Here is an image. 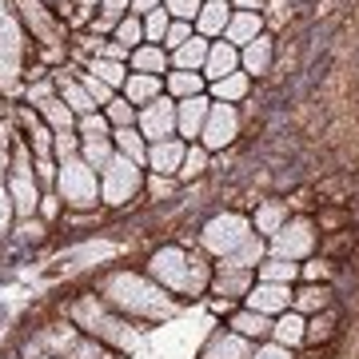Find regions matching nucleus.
I'll return each instance as SVG.
<instances>
[{
	"label": "nucleus",
	"mask_w": 359,
	"mask_h": 359,
	"mask_svg": "<svg viewBox=\"0 0 359 359\" xmlns=\"http://www.w3.org/2000/svg\"><path fill=\"white\" fill-rule=\"evenodd\" d=\"M68 320L80 335L96 339L108 351H136L140 347V327H132V320H124L116 308H108L100 299V292L80 295L76 304L68 308Z\"/></svg>",
	"instance_id": "3"
},
{
	"label": "nucleus",
	"mask_w": 359,
	"mask_h": 359,
	"mask_svg": "<svg viewBox=\"0 0 359 359\" xmlns=\"http://www.w3.org/2000/svg\"><path fill=\"white\" fill-rule=\"evenodd\" d=\"M304 335H308V320H304V316H299V311H283V316H276V320H271V335L268 339H276V344H283V347H299L304 344Z\"/></svg>",
	"instance_id": "26"
},
{
	"label": "nucleus",
	"mask_w": 359,
	"mask_h": 359,
	"mask_svg": "<svg viewBox=\"0 0 359 359\" xmlns=\"http://www.w3.org/2000/svg\"><path fill=\"white\" fill-rule=\"evenodd\" d=\"M76 76H80V84H84V92H88V96H92V104H96V108H104V104H108V100H112V96H116V92L108 88L104 80H96V76H92V72H76Z\"/></svg>",
	"instance_id": "46"
},
{
	"label": "nucleus",
	"mask_w": 359,
	"mask_h": 359,
	"mask_svg": "<svg viewBox=\"0 0 359 359\" xmlns=\"http://www.w3.org/2000/svg\"><path fill=\"white\" fill-rule=\"evenodd\" d=\"M292 292L295 287H287V283H252L244 295V308L248 311H259V316H268V320H276V316H283V311L292 308Z\"/></svg>",
	"instance_id": "11"
},
{
	"label": "nucleus",
	"mask_w": 359,
	"mask_h": 359,
	"mask_svg": "<svg viewBox=\"0 0 359 359\" xmlns=\"http://www.w3.org/2000/svg\"><path fill=\"white\" fill-rule=\"evenodd\" d=\"M144 188L160 200V196H172V188H176V180L172 176H144Z\"/></svg>",
	"instance_id": "53"
},
{
	"label": "nucleus",
	"mask_w": 359,
	"mask_h": 359,
	"mask_svg": "<svg viewBox=\"0 0 359 359\" xmlns=\"http://www.w3.org/2000/svg\"><path fill=\"white\" fill-rule=\"evenodd\" d=\"M208 48H212V40L192 36V40H184V44H180L176 52H168V65L176 68V72H204Z\"/></svg>",
	"instance_id": "23"
},
{
	"label": "nucleus",
	"mask_w": 359,
	"mask_h": 359,
	"mask_svg": "<svg viewBox=\"0 0 359 359\" xmlns=\"http://www.w3.org/2000/svg\"><path fill=\"white\" fill-rule=\"evenodd\" d=\"M248 287H252V271L228 268V264H216V268H212V287H208V292L219 295L224 304H231V299H244Z\"/></svg>",
	"instance_id": "16"
},
{
	"label": "nucleus",
	"mask_w": 359,
	"mask_h": 359,
	"mask_svg": "<svg viewBox=\"0 0 359 359\" xmlns=\"http://www.w3.org/2000/svg\"><path fill=\"white\" fill-rule=\"evenodd\" d=\"M287 219H292V212H287V200H264V204L256 208L252 231H256V236H264V240H271V236H276V231H280Z\"/></svg>",
	"instance_id": "25"
},
{
	"label": "nucleus",
	"mask_w": 359,
	"mask_h": 359,
	"mask_svg": "<svg viewBox=\"0 0 359 359\" xmlns=\"http://www.w3.org/2000/svg\"><path fill=\"white\" fill-rule=\"evenodd\" d=\"M36 359H56V355H36Z\"/></svg>",
	"instance_id": "58"
},
{
	"label": "nucleus",
	"mask_w": 359,
	"mask_h": 359,
	"mask_svg": "<svg viewBox=\"0 0 359 359\" xmlns=\"http://www.w3.org/2000/svg\"><path fill=\"white\" fill-rule=\"evenodd\" d=\"M36 116L52 128V136H60V132H76V116H72V108H68L60 96L40 100V104H36Z\"/></svg>",
	"instance_id": "29"
},
{
	"label": "nucleus",
	"mask_w": 359,
	"mask_h": 359,
	"mask_svg": "<svg viewBox=\"0 0 359 359\" xmlns=\"http://www.w3.org/2000/svg\"><path fill=\"white\" fill-rule=\"evenodd\" d=\"M20 88H25V60L0 56V100L4 96H16Z\"/></svg>",
	"instance_id": "36"
},
{
	"label": "nucleus",
	"mask_w": 359,
	"mask_h": 359,
	"mask_svg": "<svg viewBox=\"0 0 359 359\" xmlns=\"http://www.w3.org/2000/svg\"><path fill=\"white\" fill-rule=\"evenodd\" d=\"M316 244H320V231H316V224H311L308 216H292V219H287V224H283V228L268 240V256L292 259V264H304V259L316 252Z\"/></svg>",
	"instance_id": "7"
},
{
	"label": "nucleus",
	"mask_w": 359,
	"mask_h": 359,
	"mask_svg": "<svg viewBox=\"0 0 359 359\" xmlns=\"http://www.w3.org/2000/svg\"><path fill=\"white\" fill-rule=\"evenodd\" d=\"M208 108H212V96H188V100H176V136L184 144H196L200 132H204Z\"/></svg>",
	"instance_id": "12"
},
{
	"label": "nucleus",
	"mask_w": 359,
	"mask_h": 359,
	"mask_svg": "<svg viewBox=\"0 0 359 359\" xmlns=\"http://www.w3.org/2000/svg\"><path fill=\"white\" fill-rule=\"evenodd\" d=\"M252 347L244 335H236L231 327H216L208 335V344L200 347V359H252Z\"/></svg>",
	"instance_id": "15"
},
{
	"label": "nucleus",
	"mask_w": 359,
	"mask_h": 359,
	"mask_svg": "<svg viewBox=\"0 0 359 359\" xmlns=\"http://www.w3.org/2000/svg\"><path fill=\"white\" fill-rule=\"evenodd\" d=\"M228 4L236 13H264L268 8V0H228Z\"/></svg>",
	"instance_id": "56"
},
{
	"label": "nucleus",
	"mask_w": 359,
	"mask_h": 359,
	"mask_svg": "<svg viewBox=\"0 0 359 359\" xmlns=\"http://www.w3.org/2000/svg\"><path fill=\"white\" fill-rule=\"evenodd\" d=\"M200 8H204V0H164V13L172 20H184V25H196Z\"/></svg>",
	"instance_id": "44"
},
{
	"label": "nucleus",
	"mask_w": 359,
	"mask_h": 359,
	"mask_svg": "<svg viewBox=\"0 0 359 359\" xmlns=\"http://www.w3.org/2000/svg\"><path fill=\"white\" fill-rule=\"evenodd\" d=\"M208 80L200 76V72H168L164 76V96H172V100H188V96H204Z\"/></svg>",
	"instance_id": "31"
},
{
	"label": "nucleus",
	"mask_w": 359,
	"mask_h": 359,
	"mask_svg": "<svg viewBox=\"0 0 359 359\" xmlns=\"http://www.w3.org/2000/svg\"><path fill=\"white\" fill-rule=\"evenodd\" d=\"M168 28H172V16H168V13H164V4H160L156 13L144 16V44H160V48H164Z\"/></svg>",
	"instance_id": "42"
},
{
	"label": "nucleus",
	"mask_w": 359,
	"mask_h": 359,
	"mask_svg": "<svg viewBox=\"0 0 359 359\" xmlns=\"http://www.w3.org/2000/svg\"><path fill=\"white\" fill-rule=\"evenodd\" d=\"M244 240H252V219L240 216V212H216L200 228V248L216 259H228Z\"/></svg>",
	"instance_id": "6"
},
{
	"label": "nucleus",
	"mask_w": 359,
	"mask_h": 359,
	"mask_svg": "<svg viewBox=\"0 0 359 359\" xmlns=\"http://www.w3.org/2000/svg\"><path fill=\"white\" fill-rule=\"evenodd\" d=\"M299 276H304L308 283H320V280L332 276V264H323V259H308V264H299Z\"/></svg>",
	"instance_id": "52"
},
{
	"label": "nucleus",
	"mask_w": 359,
	"mask_h": 359,
	"mask_svg": "<svg viewBox=\"0 0 359 359\" xmlns=\"http://www.w3.org/2000/svg\"><path fill=\"white\" fill-rule=\"evenodd\" d=\"M96 56H108V60L128 65V48H124V44H116V40H100V52H96Z\"/></svg>",
	"instance_id": "54"
},
{
	"label": "nucleus",
	"mask_w": 359,
	"mask_h": 359,
	"mask_svg": "<svg viewBox=\"0 0 359 359\" xmlns=\"http://www.w3.org/2000/svg\"><path fill=\"white\" fill-rule=\"evenodd\" d=\"M0 56H16V60L28 56V32L16 16L13 0H0Z\"/></svg>",
	"instance_id": "14"
},
{
	"label": "nucleus",
	"mask_w": 359,
	"mask_h": 359,
	"mask_svg": "<svg viewBox=\"0 0 359 359\" xmlns=\"http://www.w3.org/2000/svg\"><path fill=\"white\" fill-rule=\"evenodd\" d=\"M128 72H144V76H168L172 65H168V52L160 44H140V48L128 52Z\"/></svg>",
	"instance_id": "24"
},
{
	"label": "nucleus",
	"mask_w": 359,
	"mask_h": 359,
	"mask_svg": "<svg viewBox=\"0 0 359 359\" xmlns=\"http://www.w3.org/2000/svg\"><path fill=\"white\" fill-rule=\"evenodd\" d=\"M212 88V100H219V104H240L252 92V76L248 72H231V76H224V80H216V84H208Z\"/></svg>",
	"instance_id": "32"
},
{
	"label": "nucleus",
	"mask_w": 359,
	"mask_h": 359,
	"mask_svg": "<svg viewBox=\"0 0 359 359\" xmlns=\"http://www.w3.org/2000/svg\"><path fill=\"white\" fill-rule=\"evenodd\" d=\"M136 132H140L148 144L172 140V136H176V100H172V96H160V100L144 104L140 112H136Z\"/></svg>",
	"instance_id": "10"
},
{
	"label": "nucleus",
	"mask_w": 359,
	"mask_h": 359,
	"mask_svg": "<svg viewBox=\"0 0 359 359\" xmlns=\"http://www.w3.org/2000/svg\"><path fill=\"white\" fill-rule=\"evenodd\" d=\"M13 8H16V16H20L25 32L32 40H40L44 48H60V44H65V36H68L65 20L52 13L44 0H13Z\"/></svg>",
	"instance_id": "8"
},
{
	"label": "nucleus",
	"mask_w": 359,
	"mask_h": 359,
	"mask_svg": "<svg viewBox=\"0 0 359 359\" xmlns=\"http://www.w3.org/2000/svg\"><path fill=\"white\" fill-rule=\"evenodd\" d=\"M208 160H212V152H208L204 144H188V152H184V164H180V176L176 180H200L208 172Z\"/></svg>",
	"instance_id": "40"
},
{
	"label": "nucleus",
	"mask_w": 359,
	"mask_h": 359,
	"mask_svg": "<svg viewBox=\"0 0 359 359\" xmlns=\"http://www.w3.org/2000/svg\"><path fill=\"white\" fill-rule=\"evenodd\" d=\"M252 359H295V355H292V347L276 344V339H264V344L252 347Z\"/></svg>",
	"instance_id": "49"
},
{
	"label": "nucleus",
	"mask_w": 359,
	"mask_h": 359,
	"mask_svg": "<svg viewBox=\"0 0 359 359\" xmlns=\"http://www.w3.org/2000/svg\"><path fill=\"white\" fill-rule=\"evenodd\" d=\"M13 228H16V208L8 200V192H4V184H0V236H8Z\"/></svg>",
	"instance_id": "51"
},
{
	"label": "nucleus",
	"mask_w": 359,
	"mask_h": 359,
	"mask_svg": "<svg viewBox=\"0 0 359 359\" xmlns=\"http://www.w3.org/2000/svg\"><path fill=\"white\" fill-rule=\"evenodd\" d=\"M228 327H231L236 335H244L248 344H264V339L271 335V320H268V316H259V311H248V308L236 311V316L228 320Z\"/></svg>",
	"instance_id": "27"
},
{
	"label": "nucleus",
	"mask_w": 359,
	"mask_h": 359,
	"mask_svg": "<svg viewBox=\"0 0 359 359\" xmlns=\"http://www.w3.org/2000/svg\"><path fill=\"white\" fill-rule=\"evenodd\" d=\"M16 240H20V244H40V240H44V231H48V224H44V219L40 216H28V219H16Z\"/></svg>",
	"instance_id": "45"
},
{
	"label": "nucleus",
	"mask_w": 359,
	"mask_h": 359,
	"mask_svg": "<svg viewBox=\"0 0 359 359\" xmlns=\"http://www.w3.org/2000/svg\"><path fill=\"white\" fill-rule=\"evenodd\" d=\"M116 156V148H112V136H104V140H80V160L88 168H108V160Z\"/></svg>",
	"instance_id": "39"
},
{
	"label": "nucleus",
	"mask_w": 359,
	"mask_h": 359,
	"mask_svg": "<svg viewBox=\"0 0 359 359\" xmlns=\"http://www.w3.org/2000/svg\"><path fill=\"white\" fill-rule=\"evenodd\" d=\"M231 20V4L228 0H204V8H200V16H196V36L204 40H219L224 36V28H228Z\"/></svg>",
	"instance_id": "19"
},
{
	"label": "nucleus",
	"mask_w": 359,
	"mask_h": 359,
	"mask_svg": "<svg viewBox=\"0 0 359 359\" xmlns=\"http://www.w3.org/2000/svg\"><path fill=\"white\" fill-rule=\"evenodd\" d=\"M52 192L65 200V208L72 212H92L100 204V172L88 168L80 156H68L56 164V188Z\"/></svg>",
	"instance_id": "4"
},
{
	"label": "nucleus",
	"mask_w": 359,
	"mask_h": 359,
	"mask_svg": "<svg viewBox=\"0 0 359 359\" xmlns=\"http://www.w3.org/2000/svg\"><path fill=\"white\" fill-rule=\"evenodd\" d=\"M144 192V168L132 164L128 156L116 152L108 160V168H100V204L108 208H124Z\"/></svg>",
	"instance_id": "5"
},
{
	"label": "nucleus",
	"mask_w": 359,
	"mask_h": 359,
	"mask_svg": "<svg viewBox=\"0 0 359 359\" xmlns=\"http://www.w3.org/2000/svg\"><path fill=\"white\" fill-rule=\"evenodd\" d=\"M231 72H240V48H231L228 40H212L208 60H204V72H200V76H204L208 84H216V80L231 76Z\"/></svg>",
	"instance_id": "18"
},
{
	"label": "nucleus",
	"mask_w": 359,
	"mask_h": 359,
	"mask_svg": "<svg viewBox=\"0 0 359 359\" xmlns=\"http://www.w3.org/2000/svg\"><path fill=\"white\" fill-rule=\"evenodd\" d=\"M52 80H56V96L72 108V116H88V112H100L96 104H92V96L84 92V84H80V76H65V68L60 72H52Z\"/></svg>",
	"instance_id": "22"
},
{
	"label": "nucleus",
	"mask_w": 359,
	"mask_h": 359,
	"mask_svg": "<svg viewBox=\"0 0 359 359\" xmlns=\"http://www.w3.org/2000/svg\"><path fill=\"white\" fill-rule=\"evenodd\" d=\"M160 4H164V0H128V13L132 16H148V13H156V8H160Z\"/></svg>",
	"instance_id": "55"
},
{
	"label": "nucleus",
	"mask_w": 359,
	"mask_h": 359,
	"mask_svg": "<svg viewBox=\"0 0 359 359\" xmlns=\"http://www.w3.org/2000/svg\"><path fill=\"white\" fill-rule=\"evenodd\" d=\"M100 112H104V120H108L112 128H136V112H140V108H132V104L124 100L120 92H116V96L104 104Z\"/></svg>",
	"instance_id": "37"
},
{
	"label": "nucleus",
	"mask_w": 359,
	"mask_h": 359,
	"mask_svg": "<svg viewBox=\"0 0 359 359\" xmlns=\"http://www.w3.org/2000/svg\"><path fill=\"white\" fill-rule=\"evenodd\" d=\"M120 96H124L132 108H144V104H152V100H160V96H164V76H144V72H128V80H124Z\"/></svg>",
	"instance_id": "21"
},
{
	"label": "nucleus",
	"mask_w": 359,
	"mask_h": 359,
	"mask_svg": "<svg viewBox=\"0 0 359 359\" xmlns=\"http://www.w3.org/2000/svg\"><path fill=\"white\" fill-rule=\"evenodd\" d=\"M112 40H116V44H124V48H140V44H144V20H140V16H120V20H116V28H112Z\"/></svg>",
	"instance_id": "38"
},
{
	"label": "nucleus",
	"mask_w": 359,
	"mask_h": 359,
	"mask_svg": "<svg viewBox=\"0 0 359 359\" xmlns=\"http://www.w3.org/2000/svg\"><path fill=\"white\" fill-rule=\"evenodd\" d=\"M100 299L108 308H116L124 320H172L180 311L176 295H168L156 280H148L144 271H108L100 280Z\"/></svg>",
	"instance_id": "1"
},
{
	"label": "nucleus",
	"mask_w": 359,
	"mask_h": 359,
	"mask_svg": "<svg viewBox=\"0 0 359 359\" xmlns=\"http://www.w3.org/2000/svg\"><path fill=\"white\" fill-rule=\"evenodd\" d=\"M323 308H332V287L327 283H304L299 292H292V311H299L304 320Z\"/></svg>",
	"instance_id": "28"
},
{
	"label": "nucleus",
	"mask_w": 359,
	"mask_h": 359,
	"mask_svg": "<svg viewBox=\"0 0 359 359\" xmlns=\"http://www.w3.org/2000/svg\"><path fill=\"white\" fill-rule=\"evenodd\" d=\"M112 148L120 156H128L132 164H140V168H144V160H148V140H144L136 128H112Z\"/></svg>",
	"instance_id": "33"
},
{
	"label": "nucleus",
	"mask_w": 359,
	"mask_h": 359,
	"mask_svg": "<svg viewBox=\"0 0 359 359\" xmlns=\"http://www.w3.org/2000/svg\"><path fill=\"white\" fill-rule=\"evenodd\" d=\"M271 65H276V40L268 32H259L248 48H240V72L248 76H268Z\"/></svg>",
	"instance_id": "17"
},
{
	"label": "nucleus",
	"mask_w": 359,
	"mask_h": 359,
	"mask_svg": "<svg viewBox=\"0 0 359 359\" xmlns=\"http://www.w3.org/2000/svg\"><path fill=\"white\" fill-rule=\"evenodd\" d=\"M256 280H259V283H287V287H292V283L299 280V264L268 256V259H264V264L256 268Z\"/></svg>",
	"instance_id": "34"
},
{
	"label": "nucleus",
	"mask_w": 359,
	"mask_h": 359,
	"mask_svg": "<svg viewBox=\"0 0 359 359\" xmlns=\"http://www.w3.org/2000/svg\"><path fill=\"white\" fill-rule=\"evenodd\" d=\"M332 335H335V311L332 308L308 316V335H304V344H327Z\"/></svg>",
	"instance_id": "41"
},
{
	"label": "nucleus",
	"mask_w": 359,
	"mask_h": 359,
	"mask_svg": "<svg viewBox=\"0 0 359 359\" xmlns=\"http://www.w3.org/2000/svg\"><path fill=\"white\" fill-rule=\"evenodd\" d=\"M44 4H76V0H44Z\"/></svg>",
	"instance_id": "57"
},
{
	"label": "nucleus",
	"mask_w": 359,
	"mask_h": 359,
	"mask_svg": "<svg viewBox=\"0 0 359 359\" xmlns=\"http://www.w3.org/2000/svg\"><path fill=\"white\" fill-rule=\"evenodd\" d=\"M212 268L216 264H208L204 252H188L184 244H164L148 256L144 276L156 280L168 295L196 299V295H208V287H212Z\"/></svg>",
	"instance_id": "2"
},
{
	"label": "nucleus",
	"mask_w": 359,
	"mask_h": 359,
	"mask_svg": "<svg viewBox=\"0 0 359 359\" xmlns=\"http://www.w3.org/2000/svg\"><path fill=\"white\" fill-rule=\"evenodd\" d=\"M32 172H36L40 192H52V188H56V160H52V156H44V160H32Z\"/></svg>",
	"instance_id": "47"
},
{
	"label": "nucleus",
	"mask_w": 359,
	"mask_h": 359,
	"mask_svg": "<svg viewBox=\"0 0 359 359\" xmlns=\"http://www.w3.org/2000/svg\"><path fill=\"white\" fill-rule=\"evenodd\" d=\"M184 152H188V144L180 140V136H172V140H156L148 144V160H144V168L152 172V176H180V164H184Z\"/></svg>",
	"instance_id": "13"
},
{
	"label": "nucleus",
	"mask_w": 359,
	"mask_h": 359,
	"mask_svg": "<svg viewBox=\"0 0 359 359\" xmlns=\"http://www.w3.org/2000/svg\"><path fill=\"white\" fill-rule=\"evenodd\" d=\"M88 72L96 80H104L112 92H120L124 88V80H128V65H120V60H108V56H92V65H88Z\"/></svg>",
	"instance_id": "35"
},
{
	"label": "nucleus",
	"mask_w": 359,
	"mask_h": 359,
	"mask_svg": "<svg viewBox=\"0 0 359 359\" xmlns=\"http://www.w3.org/2000/svg\"><path fill=\"white\" fill-rule=\"evenodd\" d=\"M196 36V28L192 25H184V20H172V28H168V36H164V52H176L184 40H192Z\"/></svg>",
	"instance_id": "48"
},
{
	"label": "nucleus",
	"mask_w": 359,
	"mask_h": 359,
	"mask_svg": "<svg viewBox=\"0 0 359 359\" xmlns=\"http://www.w3.org/2000/svg\"><path fill=\"white\" fill-rule=\"evenodd\" d=\"M259 32H264V13H236L231 8V20H228V28H224L219 40H228L231 48H248Z\"/></svg>",
	"instance_id": "20"
},
{
	"label": "nucleus",
	"mask_w": 359,
	"mask_h": 359,
	"mask_svg": "<svg viewBox=\"0 0 359 359\" xmlns=\"http://www.w3.org/2000/svg\"><path fill=\"white\" fill-rule=\"evenodd\" d=\"M76 136L80 140H104V136H112V124L104 120V112L76 116Z\"/></svg>",
	"instance_id": "43"
},
{
	"label": "nucleus",
	"mask_w": 359,
	"mask_h": 359,
	"mask_svg": "<svg viewBox=\"0 0 359 359\" xmlns=\"http://www.w3.org/2000/svg\"><path fill=\"white\" fill-rule=\"evenodd\" d=\"M240 108L236 104H219L212 100V108H208V120H204V132H200V140L208 152H224V148H231L236 144V136H240Z\"/></svg>",
	"instance_id": "9"
},
{
	"label": "nucleus",
	"mask_w": 359,
	"mask_h": 359,
	"mask_svg": "<svg viewBox=\"0 0 359 359\" xmlns=\"http://www.w3.org/2000/svg\"><path fill=\"white\" fill-rule=\"evenodd\" d=\"M60 208H65V200H60V196H56V192H44V196H40V208H36V216L44 219V224H52V219L60 216Z\"/></svg>",
	"instance_id": "50"
},
{
	"label": "nucleus",
	"mask_w": 359,
	"mask_h": 359,
	"mask_svg": "<svg viewBox=\"0 0 359 359\" xmlns=\"http://www.w3.org/2000/svg\"><path fill=\"white\" fill-rule=\"evenodd\" d=\"M264 259H268V240L252 231V240H244V244L236 248L228 259H219V264H228V268H240V271H256Z\"/></svg>",
	"instance_id": "30"
}]
</instances>
